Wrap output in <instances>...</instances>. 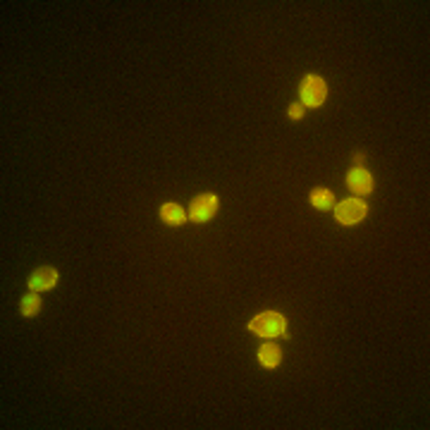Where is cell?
I'll use <instances>...</instances> for the list:
<instances>
[{
    "label": "cell",
    "instance_id": "cell-4",
    "mask_svg": "<svg viewBox=\"0 0 430 430\" xmlns=\"http://www.w3.org/2000/svg\"><path fill=\"white\" fill-rule=\"evenodd\" d=\"M220 208V201L215 194H201L192 201V208H189V218L194 223H208Z\"/></svg>",
    "mask_w": 430,
    "mask_h": 430
},
{
    "label": "cell",
    "instance_id": "cell-5",
    "mask_svg": "<svg viewBox=\"0 0 430 430\" xmlns=\"http://www.w3.org/2000/svg\"><path fill=\"white\" fill-rule=\"evenodd\" d=\"M347 187L352 189L357 196H366L373 192V174L363 168H354L347 177Z\"/></svg>",
    "mask_w": 430,
    "mask_h": 430
},
{
    "label": "cell",
    "instance_id": "cell-7",
    "mask_svg": "<svg viewBox=\"0 0 430 430\" xmlns=\"http://www.w3.org/2000/svg\"><path fill=\"white\" fill-rule=\"evenodd\" d=\"M258 361L266 368H278L280 361H282V349H280L278 344H263V347L258 349Z\"/></svg>",
    "mask_w": 430,
    "mask_h": 430
},
{
    "label": "cell",
    "instance_id": "cell-1",
    "mask_svg": "<svg viewBox=\"0 0 430 430\" xmlns=\"http://www.w3.org/2000/svg\"><path fill=\"white\" fill-rule=\"evenodd\" d=\"M249 330H251L253 335H261V337H278V335L287 337V332H284V330H287V321H284V316H280V313L268 311L253 318V321L249 323Z\"/></svg>",
    "mask_w": 430,
    "mask_h": 430
},
{
    "label": "cell",
    "instance_id": "cell-10",
    "mask_svg": "<svg viewBox=\"0 0 430 430\" xmlns=\"http://www.w3.org/2000/svg\"><path fill=\"white\" fill-rule=\"evenodd\" d=\"M19 308H22V316L24 318H34V316H36V313L41 311V297H38V292H29L27 297L22 299Z\"/></svg>",
    "mask_w": 430,
    "mask_h": 430
},
{
    "label": "cell",
    "instance_id": "cell-11",
    "mask_svg": "<svg viewBox=\"0 0 430 430\" xmlns=\"http://www.w3.org/2000/svg\"><path fill=\"white\" fill-rule=\"evenodd\" d=\"M287 113H289V117H292V120H302V117H304V108L299 106V103H294V106H289Z\"/></svg>",
    "mask_w": 430,
    "mask_h": 430
},
{
    "label": "cell",
    "instance_id": "cell-3",
    "mask_svg": "<svg viewBox=\"0 0 430 430\" xmlns=\"http://www.w3.org/2000/svg\"><path fill=\"white\" fill-rule=\"evenodd\" d=\"M366 213H368V206L363 201H359V199H347V201L335 206V218H337L342 225L361 223V220L366 218Z\"/></svg>",
    "mask_w": 430,
    "mask_h": 430
},
{
    "label": "cell",
    "instance_id": "cell-6",
    "mask_svg": "<svg viewBox=\"0 0 430 430\" xmlns=\"http://www.w3.org/2000/svg\"><path fill=\"white\" fill-rule=\"evenodd\" d=\"M55 282H58V270L51 266H43L32 273V278H29V289H32V292H46V289L55 287Z\"/></svg>",
    "mask_w": 430,
    "mask_h": 430
},
{
    "label": "cell",
    "instance_id": "cell-2",
    "mask_svg": "<svg viewBox=\"0 0 430 430\" xmlns=\"http://www.w3.org/2000/svg\"><path fill=\"white\" fill-rule=\"evenodd\" d=\"M299 93H302L304 106L318 108V106H323L325 96H328V87H325V82L318 74H308V77H304L302 87H299Z\"/></svg>",
    "mask_w": 430,
    "mask_h": 430
},
{
    "label": "cell",
    "instance_id": "cell-9",
    "mask_svg": "<svg viewBox=\"0 0 430 430\" xmlns=\"http://www.w3.org/2000/svg\"><path fill=\"white\" fill-rule=\"evenodd\" d=\"M311 203L318 211H330V208H335V194L330 189H313Z\"/></svg>",
    "mask_w": 430,
    "mask_h": 430
},
{
    "label": "cell",
    "instance_id": "cell-8",
    "mask_svg": "<svg viewBox=\"0 0 430 430\" xmlns=\"http://www.w3.org/2000/svg\"><path fill=\"white\" fill-rule=\"evenodd\" d=\"M161 218H163V223L172 225V227H182V225L187 223L189 215L184 213L177 203H165V206L161 208Z\"/></svg>",
    "mask_w": 430,
    "mask_h": 430
}]
</instances>
